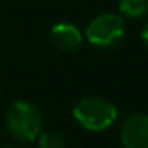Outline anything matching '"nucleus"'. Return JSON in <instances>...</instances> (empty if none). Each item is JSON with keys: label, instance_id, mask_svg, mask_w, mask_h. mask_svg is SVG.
Returning a JSON list of instances; mask_svg holds the SVG:
<instances>
[{"label": "nucleus", "instance_id": "5", "mask_svg": "<svg viewBox=\"0 0 148 148\" xmlns=\"http://www.w3.org/2000/svg\"><path fill=\"white\" fill-rule=\"evenodd\" d=\"M51 42L54 44V47H58L59 51L70 52L75 51L82 45L84 35L79 30V26H75L73 23H58L51 28Z\"/></svg>", "mask_w": 148, "mask_h": 148}, {"label": "nucleus", "instance_id": "1", "mask_svg": "<svg viewBox=\"0 0 148 148\" xmlns=\"http://www.w3.org/2000/svg\"><path fill=\"white\" fill-rule=\"evenodd\" d=\"M7 132L21 143L35 141L44 129V117L37 105L26 99L14 101L5 115Z\"/></svg>", "mask_w": 148, "mask_h": 148}, {"label": "nucleus", "instance_id": "7", "mask_svg": "<svg viewBox=\"0 0 148 148\" xmlns=\"http://www.w3.org/2000/svg\"><path fill=\"white\" fill-rule=\"evenodd\" d=\"M38 148H66V141L58 132H40L37 138Z\"/></svg>", "mask_w": 148, "mask_h": 148}, {"label": "nucleus", "instance_id": "4", "mask_svg": "<svg viewBox=\"0 0 148 148\" xmlns=\"http://www.w3.org/2000/svg\"><path fill=\"white\" fill-rule=\"evenodd\" d=\"M124 148H148V113H134L120 127Z\"/></svg>", "mask_w": 148, "mask_h": 148}, {"label": "nucleus", "instance_id": "8", "mask_svg": "<svg viewBox=\"0 0 148 148\" xmlns=\"http://www.w3.org/2000/svg\"><path fill=\"white\" fill-rule=\"evenodd\" d=\"M141 38H143L145 45L148 47V19H146V23H145V26H143V32H141Z\"/></svg>", "mask_w": 148, "mask_h": 148}, {"label": "nucleus", "instance_id": "3", "mask_svg": "<svg viewBox=\"0 0 148 148\" xmlns=\"http://www.w3.org/2000/svg\"><path fill=\"white\" fill-rule=\"evenodd\" d=\"M125 37V21L119 14L96 16L86 28V38L98 49H113Z\"/></svg>", "mask_w": 148, "mask_h": 148}, {"label": "nucleus", "instance_id": "9", "mask_svg": "<svg viewBox=\"0 0 148 148\" xmlns=\"http://www.w3.org/2000/svg\"><path fill=\"white\" fill-rule=\"evenodd\" d=\"M2 148H18V146H14V145H5V146H2Z\"/></svg>", "mask_w": 148, "mask_h": 148}, {"label": "nucleus", "instance_id": "2", "mask_svg": "<svg viewBox=\"0 0 148 148\" xmlns=\"http://www.w3.org/2000/svg\"><path fill=\"white\" fill-rule=\"evenodd\" d=\"M73 119L86 131L101 132L115 124L117 106L105 98H84L73 108Z\"/></svg>", "mask_w": 148, "mask_h": 148}, {"label": "nucleus", "instance_id": "6", "mask_svg": "<svg viewBox=\"0 0 148 148\" xmlns=\"http://www.w3.org/2000/svg\"><path fill=\"white\" fill-rule=\"evenodd\" d=\"M119 11L129 19H141L148 16V0H120Z\"/></svg>", "mask_w": 148, "mask_h": 148}]
</instances>
